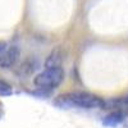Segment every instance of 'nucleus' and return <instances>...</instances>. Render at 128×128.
I'll list each match as a JSON object with an SVG mask.
<instances>
[{
    "instance_id": "f257e3e1",
    "label": "nucleus",
    "mask_w": 128,
    "mask_h": 128,
    "mask_svg": "<svg viewBox=\"0 0 128 128\" xmlns=\"http://www.w3.org/2000/svg\"><path fill=\"white\" fill-rule=\"evenodd\" d=\"M55 104L60 106H76V108H83V109H95L105 106V101L100 99L99 96L81 91L60 95Z\"/></svg>"
},
{
    "instance_id": "f03ea898",
    "label": "nucleus",
    "mask_w": 128,
    "mask_h": 128,
    "mask_svg": "<svg viewBox=\"0 0 128 128\" xmlns=\"http://www.w3.org/2000/svg\"><path fill=\"white\" fill-rule=\"evenodd\" d=\"M63 68H46L34 78V83L38 88H55L63 82Z\"/></svg>"
},
{
    "instance_id": "7ed1b4c3",
    "label": "nucleus",
    "mask_w": 128,
    "mask_h": 128,
    "mask_svg": "<svg viewBox=\"0 0 128 128\" xmlns=\"http://www.w3.org/2000/svg\"><path fill=\"white\" fill-rule=\"evenodd\" d=\"M19 56V49L14 45H8V48L0 52V68L2 69H8L10 67H13L17 59Z\"/></svg>"
},
{
    "instance_id": "20e7f679",
    "label": "nucleus",
    "mask_w": 128,
    "mask_h": 128,
    "mask_svg": "<svg viewBox=\"0 0 128 128\" xmlns=\"http://www.w3.org/2000/svg\"><path fill=\"white\" fill-rule=\"evenodd\" d=\"M63 60H64V51L60 48H56L50 52V55L45 60V67L46 68H62L60 66H62Z\"/></svg>"
},
{
    "instance_id": "39448f33",
    "label": "nucleus",
    "mask_w": 128,
    "mask_h": 128,
    "mask_svg": "<svg viewBox=\"0 0 128 128\" xmlns=\"http://www.w3.org/2000/svg\"><path fill=\"white\" fill-rule=\"evenodd\" d=\"M124 119V115L122 112L119 110H115L110 114H108L105 116V118L102 119V124L104 126H108V127H115V126H118L122 120Z\"/></svg>"
},
{
    "instance_id": "423d86ee",
    "label": "nucleus",
    "mask_w": 128,
    "mask_h": 128,
    "mask_svg": "<svg viewBox=\"0 0 128 128\" xmlns=\"http://www.w3.org/2000/svg\"><path fill=\"white\" fill-rule=\"evenodd\" d=\"M35 68H36V66L34 64V62H32V60H26L22 66H20L19 72L22 73V74H24V76H27V74H30V73L34 72Z\"/></svg>"
},
{
    "instance_id": "0eeeda50",
    "label": "nucleus",
    "mask_w": 128,
    "mask_h": 128,
    "mask_svg": "<svg viewBox=\"0 0 128 128\" xmlns=\"http://www.w3.org/2000/svg\"><path fill=\"white\" fill-rule=\"evenodd\" d=\"M13 94L12 86L4 80L0 78V96H10Z\"/></svg>"
}]
</instances>
